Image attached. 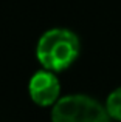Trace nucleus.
Masks as SVG:
<instances>
[{
	"mask_svg": "<svg viewBox=\"0 0 121 122\" xmlns=\"http://www.w3.org/2000/svg\"><path fill=\"white\" fill-rule=\"evenodd\" d=\"M79 56V39L73 31L55 28L42 34L36 46V57L47 71H64Z\"/></svg>",
	"mask_w": 121,
	"mask_h": 122,
	"instance_id": "1",
	"label": "nucleus"
},
{
	"mask_svg": "<svg viewBox=\"0 0 121 122\" xmlns=\"http://www.w3.org/2000/svg\"><path fill=\"white\" fill-rule=\"evenodd\" d=\"M53 122H110L106 107L85 94L60 97L51 111Z\"/></svg>",
	"mask_w": 121,
	"mask_h": 122,
	"instance_id": "2",
	"label": "nucleus"
},
{
	"mask_svg": "<svg viewBox=\"0 0 121 122\" xmlns=\"http://www.w3.org/2000/svg\"><path fill=\"white\" fill-rule=\"evenodd\" d=\"M30 96L37 105L50 107L59 101L60 85L59 81L51 71H37L28 83Z\"/></svg>",
	"mask_w": 121,
	"mask_h": 122,
	"instance_id": "3",
	"label": "nucleus"
},
{
	"mask_svg": "<svg viewBox=\"0 0 121 122\" xmlns=\"http://www.w3.org/2000/svg\"><path fill=\"white\" fill-rule=\"evenodd\" d=\"M106 110L109 113L110 119L121 121V86L115 88L106 101Z\"/></svg>",
	"mask_w": 121,
	"mask_h": 122,
	"instance_id": "4",
	"label": "nucleus"
}]
</instances>
